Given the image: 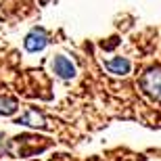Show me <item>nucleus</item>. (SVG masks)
<instances>
[{"mask_svg":"<svg viewBox=\"0 0 161 161\" xmlns=\"http://www.w3.org/2000/svg\"><path fill=\"white\" fill-rule=\"evenodd\" d=\"M140 86H142L147 96H151L157 103H161V69L159 67L149 69V71L144 73L142 80H140Z\"/></svg>","mask_w":161,"mask_h":161,"instance_id":"1","label":"nucleus"},{"mask_svg":"<svg viewBox=\"0 0 161 161\" xmlns=\"http://www.w3.org/2000/svg\"><path fill=\"white\" fill-rule=\"evenodd\" d=\"M46 44H48V36H46V31L40 30V27L31 30L23 40V46H25L27 53H38V50H42Z\"/></svg>","mask_w":161,"mask_h":161,"instance_id":"2","label":"nucleus"},{"mask_svg":"<svg viewBox=\"0 0 161 161\" xmlns=\"http://www.w3.org/2000/svg\"><path fill=\"white\" fill-rule=\"evenodd\" d=\"M53 71L57 73L61 80L75 78V65H73L67 57H63V54H59V57H54V59H53Z\"/></svg>","mask_w":161,"mask_h":161,"instance_id":"3","label":"nucleus"},{"mask_svg":"<svg viewBox=\"0 0 161 161\" xmlns=\"http://www.w3.org/2000/svg\"><path fill=\"white\" fill-rule=\"evenodd\" d=\"M17 125H30V128H40V130H44L46 128V117L38 111V109H27L21 117H19L17 121H15Z\"/></svg>","mask_w":161,"mask_h":161,"instance_id":"4","label":"nucleus"},{"mask_svg":"<svg viewBox=\"0 0 161 161\" xmlns=\"http://www.w3.org/2000/svg\"><path fill=\"white\" fill-rule=\"evenodd\" d=\"M105 69L109 73H113V75H128L132 65H130V61L124 59V57H113V59L105 61Z\"/></svg>","mask_w":161,"mask_h":161,"instance_id":"5","label":"nucleus"},{"mask_svg":"<svg viewBox=\"0 0 161 161\" xmlns=\"http://www.w3.org/2000/svg\"><path fill=\"white\" fill-rule=\"evenodd\" d=\"M17 111H19L17 98H11V96H0V117H8V115L17 113Z\"/></svg>","mask_w":161,"mask_h":161,"instance_id":"6","label":"nucleus"},{"mask_svg":"<svg viewBox=\"0 0 161 161\" xmlns=\"http://www.w3.org/2000/svg\"><path fill=\"white\" fill-rule=\"evenodd\" d=\"M2 147H4V134L0 132V149H2Z\"/></svg>","mask_w":161,"mask_h":161,"instance_id":"7","label":"nucleus"},{"mask_svg":"<svg viewBox=\"0 0 161 161\" xmlns=\"http://www.w3.org/2000/svg\"><path fill=\"white\" fill-rule=\"evenodd\" d=\"M46 2H48V0H40V4H46Z\"/></svg>","mask_w":161,"mask_h":161,"instance_id":"8","label":"nucleus"}]
</instances>
